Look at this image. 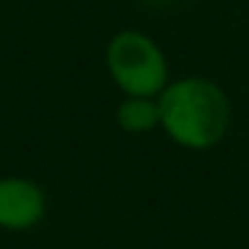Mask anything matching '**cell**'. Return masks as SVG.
<instances>
[{"label":"cell","instance_id":"obj_1","mask_svg":"<svg viewBox=\"0 0 249 249\" xmlns=\"http://www.w3.org/2000/svg\"><path fill=\"white\" fill-rule=\"evenodd\" d=\"M161 126L177 145L209 150L231 126V99L209 78H182L158 94Z\"/></svg>","mask_w":249,"mask_h":249},{"label":"cell","instance_id":"obj_2","mask_svg":"<svg viewBox=\"0 0 249 249\" xmlns=\"http://www.w3.org/2000/svg\"><path fill=\"white\" fill-rule=\"evenodd\" d=\"M105 65L126 97H158L169 83V65L161 46L137 30H121L110 38Z\"/></svg>","mask_w":249,"mask_h":249},{"label":"cell","instance_id":"obj_3","mask_svg":"<svg viewBox=\"0 0 249 249\" xmlns=\"http://www.w3.org/2000/svg\"><path fill=\"white\" fill-rule=\"evenodd\" d=\"M46 217V193L35 179L0 177V228L33 231Z\"/></svg>","mask_w":249,"mask_h":249},{"label":"cell","instance_id":"obj_4","mask_svg":"<svg viewBox=\"0 0 249 249\" xmlns=\"http://www.w3.org/2000/svg\"><path fill=\"white\" fill-rule=\"evenodd\" d=\"M115 121L126 134H147L161 126L158 99L153 97H126L115 110Z\"/></svg>","mask_w":249,"mask_h":249},{"label":"cell","instance_id":"obj_5","mask_svg":"<svg viewBox=\"0 0 249 249\" xmlns=\"http://www.w3.org/2000/svg\"><path fill=\"white\" fill-rule=\"evenodd\" d=\"M145 3H153V6H161V3H169V0H145Z\"/></svg>","mask_w":249,"mask_h":249}]
</instances>
